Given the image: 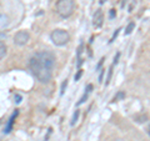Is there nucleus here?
<instances>
[{"mask_svg": "<svg viewBox=\"0 0 150 141\" xmlns=\"http://www.w3.org/2000/svg\"><path fill=\"white\" fill-rule=\"evenodd\" d=\"M55 66V56L50 51H39L31 56L29 68L34 76L40 82H49L53 76V69Z\"/></svg>", "mask_w": 150, "mask_h": 141, "instance_id": "1", "label": "nucleus"}, {"mask_svg": "<svg viewBox=\"0 0 150 141\" xmlns=\"http://www.w3.org/2000/svg\"><path fill=\"white\" fill-rule=\"evenodd\" d=\"M75 8V1L74 0H58L56 1V13L62 18H69L73 14Z\"/></svg>", "mask_w": 150, "mask_h": 141, "instance_id": "2", "label": "nucleus"}, {"mask_svg": "<svg viewBox=\"0 0 150 141\" xmlns=\"http://www.w3.org/2000/svg\"><path fill=\"white\" fill-rule=\"evenodd\" d=\"M50 39L51 41L56 45V46H63L65 44L69 43L70 40V35L67 30L63 29H55L53 32L50 34Z\"/></svg>", "mask_w": 150, "mask_h": 141, "instance_id": "3", "label": "nucleus"}, {"mask_svg": "<svg viewBox=\"0 0 150 141\" xmlns=\"http://www.w3.org/2000/svg\"><path fill=\"white\" fill-rule=\"evenodd\" d=\"M29 39H30L29 32L25 31V30H21V31H18L15 34V36H14V43L19 46H23L29 41Z\"/></svg>", "mask_w": 150, "mask_h": 141, "instance_id": "4", "label": "nucleus"}, {"mask_svg": "<svg viewBox=\"0 0 150 141\" xmlns=\"http://www.w3.org/2000/svg\"><path fill=\"white\" fill-rule=\"evenodd\" d=\"M103 23H104V14L100 10H96L95 14H94V19H93V25L95 27H101Z\"/></svg>", "mask_w": 150, "mask_h": 141, "instance_id": "5", "label": "nucleus"}, {"mask_svg": "<svg viewBox=\"0 0 150 141\" xmlns=\"http://www.w3.org/2000/svg\"><path fill=\"white\" fill-rule=\"evenodd\" d=\"M19 115V110H15V112L10 116V119H9V123H8V125H6V128H5V130H4V133L5 134H9L11 131V129H13V124H14V120L16 119V116Z\"/></svg>", "mask_w": 150, "mask_h": 141, "instance_id": "6", "label": "nucleus"}, {"mask_svg": "<svg viewBox=\"0 0 150 141\" xmlns=\"http://www.w3.org/2000/svg\"><path fill=\"white\" fill-rule=\"evenodd\" d=\"M9 24V18L6 14H4V13H0V29H3V27H5L8 26Z\"/></svg>", "mask_w": 150, "mask_h": 141, "instance_id": "7", "label": "nucleus"}, {"mask_svg": "<svg viewBox=\"0 0 150 141\" xmlns=\"http://www.w3.org/2000/svg\"><path fill=\"white\" fill-rule=\"evenodd\" d=\"M91 90H93V85H88V87H86V92L84 94V96L80 99V101L78 102V105H81L83 102L86 100V99H88V96H89V94H90V91H91Z\"/></svg>", "mask_w": 150, "mask_h": 141, "instance_id": "8", "label": "nucleus"}, {"mask_svg": "<svg viewBox=\"0 0 150 141\" xmlns=\"http://www.w3.org/2000/svg\"><path fill=\"white\" fill-rule=\"evenodd\" d=\"M6 50H8V48H6L5 43H4V41H0V60L6 55Z\"/></svg>", "mask_w": 150, "mask_h": 141, "instance_id": "9", "label": "nucleus"}, {"mask_svg": "<svg viewBox=\"0 0 150 141\" xmlns=\"http://www.w3.org/2000/svg\"><path fill=\"white\" fill-rule=\"evenodd\" d=\"M135 119H137L138 123H145V121H148V115L146 114H142L139 116H135Z\"/></svg>", "mask_w": 150, "mask_h": 141, "instance_id": "10", "label": "nucleus"}, {"mask_svg": "<svg viewBox=\"0 0 150 141\" xmlns=\"http://www.w3.org/2000/svg\"><path fill=\"white\" fill-rule=\"evenodd\" d=\"M134 27H135V23H134V21H131L130 24H129L128 26H126V29H125V34H126V35H129L130 32L134 30Z\"/></svg>", "mask_w": 150, "mask_h": 141, "instance_id": "11", "label": "nucleus"}, {"mask_svg": "<svg viewBox=\"0 0 150 141\" xmlns=\"http://www.w3.org/2000/svg\"><path fill=\"white\" fill-rule=\"evenodd\" d=\"M78 117H79V110L75 111V114L73 116V120H71V125H75V123H76V120H78Z\"/></svg>", "mask_w": 150, "mask_h": 141, "instance_id": "12", "label": "nucleus"}, {"mask_svg": "<svg viewBox=\"0 0 150 141\" xmlns=\"http://www.w3.org/2000/svg\"><path fill=\"white\" fill-rule=\"evenodd\" d=\"M67 86H68V80H64V82H63V85H62V91H60V94H64V91H65V89H67Z\"/></svg>", "mask_w": 150, "mask_h": 141, "instance_id": "13", "label": "nucleus"}, {"mask_svg": "<svg viewBox=\"0 0 150 141\" xmlns=\"http://www.w3.org/2000/svg\"><path fill=\"white\" fill-rule=\"evenodd\" d=\"M111 74H112V66H110V69H109V75H108V79H106V82H105V85H108V84H109L110 79H111Z\"/></svg>", "mask_w": 150, "mask_h": 141, "instance_id": "14", "label": "nucleus"}, {"mask_svg": "<svg viewBox=\"0 0 150 141\" xmlns=\"http://www.w3.org/2000/svg\"><path fill=\"white\" fill-rule=\"evenodd\" d=\"M125 96V92H123V91H121V92H119L118 94V96H116V97H114V101L116 100V99H121V97H124Z\"/></svg>", "mask_w": 150, "mask_h": 141, "instance_id": "15", "label": "nucleus"}, {"mask_svg": "<svg viewBox=\"0 0 150 141\" xmlns=\"http://www.w3.org/2000/svg\"><path fill=\"white\" fill-rule=\"evenodd\" d=\"M119 31H120V29H118V30H116V31H115V34H114V36H112V37H111L110 43H111V41H114V39H115V37H116V36H118V34H119Z\"/></svg>", "mask_w": 150, "mask_h": 141, "instance_id": "16", "label": "nucleus"}, {"mask_svg": "<svg viewBox=\"0 0 150 141\" xmlns=\"http://www.w3.org/2000/svg\"><path fill=\"white\" fill-rule=\"evenodd\" d=\"M116 15V13H115V10H114V9H111V10H110V18H114Z\"/></svg>", "mask_w": 150, "mask_h": 141, "instance_id": "17", "label": "nucleus"}, {"mask_svg": "<svg viewBox=\"0 0 150 141\" xmlns=\"http://www.w3.org/2000/svg\"><path fill=\"white\" fill-rule=\"evenodd\" d=\"M104 71H105V70H101V73H100V76H99V81H100V82L103 81V76H104Z\"/></svg>", "mask_w": 150, "mask_h": 141, "instance_id": "18", "label": "nucleus"}, {"mask_svg": "<svg viewBox=\"0 0 150 141\" xmlns=\"http://www.w3.org/2000/svg\"><path fill=\"white\" fill-rule=\"evenodd\" d=\"M119 56H120V53L116 54V58H114V64H118V60H119Z\"/></svg>", "mask_w": 150, "mask_h": 141, "instance_id": "19", "label": "nucleus"}, {"mask_svg": "<svg viewBox=\"0 0 150 141\" xmlns=\"http://www.w3.org/2000/svg\"><path fill=\"white\" fill-rule=\"evenodd\" d=\"M15 102H18V104H19V102H20L21 101V96H19V95H15Z\"/></svg>", "mask_w": 150, "mask_h": 141, "instance_id": "20", "label": "nucleus"}, {"mask_svg": "<svg viewBox=\"0 0 150 141\" xmlns=\"http://www.w3.org/2000/svg\"><path fill=\"white\" fill-rule=\"evenodd\" d=\"M81 74H83V71H81V70H80V71H79V73H78V75H76V76H75V80H78L79 78H80V76H81Z\"/></svg>", "mask_w": 150, "mask_h": 141, "instance_id": "21", "label": "nucleus"}, {"mask_svg": "<svg viewBox=\"0 0 150 141\" xmlns=\"http://www.w3.org/2000/svg\"><path fill=\"white\" fill-rule=\"evenodd\" d=\"M149 135H150V130H149Z\"/></svg>", "mask_w": 150, "mask_h": 141, "instance_id": "22", "label": "nucleus"}, {"mask_svg": "<svg viewBox=\"0 0 150 141\" xmlns=\"http://www.w3.org/2000/svg\"><path fill=\"white\" fill-rule=\"evenodd\" d=\"M118 141H120V140H118Z\"/></svg>", "mask_w": 150, "mask_h": 141, "instance_id": "23", "label": "nucleus"}]
</instances>
